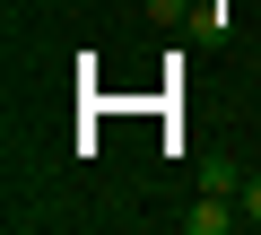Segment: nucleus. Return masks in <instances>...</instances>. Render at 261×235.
Masks as SVG:
<instances>
[{
    "label": "nucleus",
    "instance_id": "nucleus-1",
    "mask_svg": "<svg viewBox=\"0 0 261 235\" xmlns=\"http://www.w3.org/2000/svg\"><path fill=\"white\" fill-rule=\"evenodd\" d=\"M235 218H244V200H235V192H200V200L183 209V235H226Z\"/></svg>",
    "mask_w": 261,
    "mask_h": 235
},
{
    "label": "nucleus",
    "instance_id": "nucleus-2",
    "mask_svg": "<svg viewBox=\"0 0 261 235\" xmlns=\"http://www.w3.org/2000/svg\"><path fill=\"white\" fill-rule=\"evenodd\" d=\"M244 174L252 166H235V157H200V192H244Z\"/></svg>",
    "mask_w": 261,
    "mask_h": 235
},
{
    "label": "nucleus",
    "instance_id": "nucleus-3",
    "mask_svg": "<svg viewBox=\"0 0 261 235\" xmlns=\"http://www.w3.org/2000/svg\"><path fill=\"white\" fill-rule=\"evenodd\" d=\"M235 200H244V218L261 226V174H244V192H235Z\"/></svg>",
    "mask_w": 261,
    "mask_h": 235
}]
</instances>
